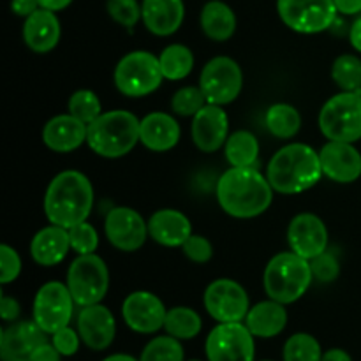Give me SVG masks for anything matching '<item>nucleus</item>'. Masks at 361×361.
I'll return each mask as SVG.
<instances>
[{
  "label": "nucleus",
  "mask_w": 361,
  "mask_h": 361,
  "mask_svg": "<svg viewBox=\"0 0 361 361\" xmlns=\"http://www.w3.org/2000/svg\"><path fill=\"white\" fill-rule=\"evenodd\" d=\"M140 361H183V348L171 335L155 337L145 345Z\"/></svg>",
  "instance_id": "nucleus-35"
},
{
  "label": "nucleus",
  "mask_w": 361,
  "mask_h": 361,
  "mask_svg": "<svg viewBox=\"0 0 361 361\" xmlns=\"http://www.w3.org/2000/svg\"><path fill=\"white\" fill-rule=\"evenodd\" d=\"M94 207V189L83 173L62 171L49 182L44 196V214L51 224L71 229L81 224Z\"/></svg>",
  "instance_id": "nucleus-2"
},
{
  "label": "nucleus",
  "mask_w": 361,
  "mask_h": 361,
  "mask_svg": "<svg viewBox=\"0 0 361 361\" xmlns=\"http://www.w3.org/2000/svg\"><path fill=\"white\" fill-rule=\"evenodd\" d=\"M264 122H267L270 134H274L275 137L291 140L293 136L298 134L300 127H302V116H300L298 109L295 106L279 102V104L268 108Z\"/></svg>",
  "instance_id": "nucleus-30"
},
{
  "label": "nucleus",
  "mask_w": 361,
  "mask_h": 361,
  "mask_svg": "<svg viewBox=\"0 0 361 361\" xmlns=\"http://www.w3.org/2000/svg\"><path fill=\"white\" fill-rule=\"evenodd\" d=\"M217 200L231 217L252 219L270 208L274 187L254 166L229 168L217 182Z\"/></svg>",
  "instance_id": "nucleus-1"
},
{
  "label": "nucleus",
  "mask_w": 361,
  "mask_h": 361,
  "mask_svg": "<svg viewBox=\"0 0 361 361\" xmlns=\"http://www.w3.org/2000/svg\"><path fill=\"white\" fill-rule=\"evenodd\" d=\"M141 120L126 109L101 113L88 123L87 143L97 155L118 159L129 154L140 141Z\"/></svg>",
  "instance_id": "nucleus-4"
},
{
  "label": "nucleus",
  "mask_w": 361,
  "mask_h": 361,
  "mask_svg": "<svg viewBox=\"0 0 361 361\" xmlns=\"http://www.w3.org/2000/svg\"><path fill=\"white\" fill-rule=\"evenodd\" d=\"M21 274V257L13 247L0 245V284L6 286L14 282Z\"/></svg>",
  "instance_id": "nucleus-41"
},
{
  "label": "nucleus",
  "mask_w": 361,
  "mask_h": 361,
  "mask_svg": "<svg viewBox=\"0 0 361 361\" xmlns=\"http://www.w3.org/2000/svg\"><path fill=\"white\" fill-rule=\"evenodd\" d=\"M288 242L293 252L305 259H314L328 247V229L314 214H300L288 228Z\"/></svg>",
  "instance_id": "nucleus-17"
},
{
  "label": "nucleus",
  "mask_w": 361,
  "mask_h": 361,
  "mask_svg": "<svg viewBox=\"0 0 361 361\" xmlns=\"http://www.w3.org/2000/svg\"><path fill=\"white\" fill-rule=\"evenodd\" d=\"M0 316L4 321H16L20 316V303L11 296H2L0 300Z\"/></svg>",
  "instance_id": "nucleus-45"
},
{
  "label": "nucleus",
  "mask_w": 361,
  "mask_h": 361,
  "mask_svg": "<svg viewBox=\"0 0 361 361\" xmlns=\"http://www.w3.org/2000/svg\"><path fill=\"white\" fill-rule=\"evenodd\" d=\"M71 250L69 229L49 224L35 233L30 243V254L41 267H55L66 259Z\"/></svg>",
  "instance_id": "nucleus-25"
},
{
  "label": "nucleus",
  "mask_w": 361,
  "mask_h": 361,
  "mask_svg": "<svg viewBox=\"0 0 361 361\" xmlns=\"http://www.w3.org/2000/svg\"><path fill=\"white\" fill-rule=\"evenodd\" d=\"M80 334H76L73 328L66 326L56 331V334H53L51 344L55 345L56 351L62 356H73L80 349Z\"/></svg>",
  "instance_id": "nucleus-43"
},
{
  "label": "nucleus",
  "mask_w": 361,
  "mask_h": 361,
  "mask_svg": "<svg viewBox=\"0 0 361 361\" xmlns=\"http://www.w3.org/2000/svg\"><path fill=\"white\" fill-rule=\"evenodd\" d=\"M78 334L94 351H104L115 341L116 323L111 310L101 303L81 307L78 316Z\"/></svg>",
  "instance_id": "nucleus-19"
},
{
  "label": "nucleus",
  "mask_w": 361,
  "mask_h": 361,
  "mask_svg": "<svg viewBox=\"0 0 361 361\" xmlns=\"http://www.w3.org/2000/svg\"><path fill=\"white\" fill-rule=\"evenodd\" d=\"M319 129L328 141L361 140V92H341L328 99L319 113Z\"/></svg>",
  "instance_id": "nucleus-6"
},
{
  "label": "nucleus",
  "mask_w": 361,
  "mask_h": 361,
  "mask_svg": "<svg viewBox=\"0 0 361 361\" xmlns=\"http://www.w3.org/2000/svg\"><path fill=\"white\" fill-rule=\"evenodd\" d=\"M349 41H351L353 48L361 53V18H358V20L353 23L351 32H349Z\"/></svg>",
  "instance_id": "nucleus-48"
},
{
  "label": "nucleus",
  "mask_w": 361,
  "mask_h": 361,
  "mask_svg": "<svg viewBox=\"0 0 361 361\" xmlns=\"http://www.w3.org/2000/svg\"><path fill=\"white\" fill-rule=\"evenodd\" d=\"M242 87V69L229 56H215L201 71L200 88L210 104H229L238 97Z\"/></svg>",
  "instance_id": "nucleus-10"
},
{
  "label": "nucleus",
  "mask_w": 361,
  "mask_h": 361,
  "mask_svg": "<svg viewBox=\"0 0 361 361\" xmlns=\"http://www.w3.org/2000/svg\"><path fill=\"white\" fill-rule=\"evenodd\" d=\"M323 175L331 182L353 183L361 176V154L353 143L328 141L319 152Z\"/></svg>",
  "instance_id": "nucleus-18"
},
{
  "label": "nucleus",
  "mask_w": 361,
  "mask_h": 361,
  "mask_svg": "<svg viewBox=\"0 0 361 361\" xmlns=\"http://www.w3.org/2000/svg\"><path fill=\"white\" fill-rule=\"evenodd\" d=\"M106 9L122 27L133 28L141 20V4L137 0H108Z\"/></svg>",
  "instance_id": "nucleus-38"
},
{
  "label": "nucleus",
  "mask_w": 361,
  "mask_h": 361,
  "mask_svg": "<svg viewBox=\"0 0 361 361\" xmlns=\"http://www.w3.org/2000/svg\"><path fill=\"white\" fill-rule=\"evenodd\" d=\"M321 345L312 335L296 334L284 345V361H321Z\"/></svg>",
  "instance_id": "nucleus-34"
},
{
  "label": "nucleus",
  "mask_w": 361,
  "mask_h": 361,
  "mask_svg": "<svg viewBox=\"0 0 361 361\" xmlns=\"http://www.w3.org/2000/svg\"><path fill=\"white\" fill-rule=\"evenodd\" d=\"M192 141L201 152L212 154L222 148L228 141L229 133V118L228 113L222 109V106L210 104L208 102L203 109L194 115L192 127Z\"/></svg>",
  "instance_id": "nucleus-16"
},
{
  "label": "nucleus",
  "mask_w": 361,
  "mask_h": 361,
  "mask_svg": "<svg viewBox=\"0 0 361 361\" xmlns=\"http://www.w3.org/2000/svg\"><path fill=\"white\" fill-rule=\"evenodd\" d=\"M115 85L127 97H145L161 87L162 74L159 56L150 51H130L115 67Z\"/></svg>",
  "instance_id": "nucleus-7"
},
{
  "label": "nucleus",
  "mask_w": 361,
  "mask_h": 361,
  "mask_svg": "<svg viewBox=\"0 0 361 361\" xmlns=\"http://www.w3.org/2000/svg\"><path fill=\"white\" fill-rule=\"evenodd\" d=\"M140 141L152 152H168L180 141V126L171 115L150 113L141 120Z\"/></svg>",
  "instance_id": "nucleus-26"
},
{
  "label": "nucleus",
  "mask_w": 361,
  "mask_h": 361,
  "mask_svg": "<svg viewBox=\"0 0 361 361\" xmlns=\"http://www.w3.org/2000/svg\"><path fill=\"white\" fill-rule=\"evenodd\" d=\"M204 309L219 323H242L249 314V296L238 282L217 279L204 291Z\"/></svg>",
  "instance_id": "nucleus-13"
},
{
  "label": "nucleus",
  "mask_w": 361,
  "mask_h": 361,
  "mask_svg": "<svg viewBox=\"0 0 361 361\" xmlns=\"http://www.w3.org/2000/svg\"><path fill=\"white\" fill-rule=\"evenodd\" d=\"M286 324H288V312L284 303H279L271 298L254 305L245 317V326L249 328L250 334L261 338L277 337L279 334H282Z\"/></svg>",
  "instance_id": "nucleus-27"
},
{
  "label": "nucleus",
  "mask_w": 361,
  "mask_h": 361,
  "mask_svg": "<svg viewBox=\"0 0 361 361\" xmlns=\"http://www.w3.org/2000/svg\"><path fill=\"white\" fill-rule=\"evenodd\" d=\"M281 20L300 34H319L337 20L334 0H277Z\"/></svg>",
  "instance_id": "nucleus-9"
},
{
  "label": "nucleus",
  "mask_w": 361,
  "mask_h": 361,
  "mask_svg": "<svg viewBox=\"0 0 361 361\" xmlns=\"http://www.w3.org/2000/svg\"><path fill=\"white\" fill-rule=\"evenodd\" d=\"M102 361H137V360L129 355H113V356H108V358Z\"/></svg>",
  "instance_id": "nucleus-51"
},
{
  "label": "nucleus",
  "mask_w": 361,
  "mask_h": 361,
  "mask_svg": "<svg viewBox=\"0 0 361 361\" xmlns=\"http://www.w3.org/2000/svg\"><path fill=\"white\" fill-rule=\"evenodd\" d=\"M67 108L73 116H76L78 120H81L83 123H92L99 115L102 113V106L99 97L95 95V92L87 90V88H81L76 90L71 95L69 102H67Z\"/></svg>",
  "instance_id": "nucleus-36"
},
{
  "label": "nucleus",
  "mask_w": 361,
  "mask_h": 361,
  "mask_svg": "<svg viewBox=\"0 0 361 361\" xmlns=\"http://www.w3.org/2000/svg\"><path fill=\"white\" fill-rule=\"evenodd\" d=\"M166 314L168 310L164 303L154 293L134 291L123 300V321L130 330L137 334H155L164 328Z\"/></svg>",
  "instance_id": "nucleus-15"
},
{
  "label": "nucleus",
  "mask_w": 361,
  "mask_h": 361,
  "mask_svg": "<svg viewBox=\"0 0 361 361\" xmlns=\"http://www.w3.org/2000/svg\"><path fill=\"white\" fill-rule=\"evenodd\" d=\"M39 0H11V11L21 18H28L39 9Z\"/></svg>",
  "instance_id": "nucleus-46"
},
{
  "label": "nucleus",
  "mask_w": 361,
  "mask_h": 361,
  "mask_svg": "<svg viewBox=\"0 0 361 361\" xmlns=\"http://www.w3.org/2000/svg\"><path fill=\"white\" fill-rule=\"evenodd\" d=\"M46 331L37 323L23 321L6 328L0 341V356L2 361L27 360L41 344H46Z\"/></svg>",
  "instance_id": "nucleus-20"
},
{
  "label": "nucleus",
  "mask_w": 361,
  "mask_h": 361,
  "mask_svg": "<svg viewBox=\"0 0 361 361\" xmlns=\"http://www.w3.org/2000/svg\"><path fill=\"white\" fill-rule=\"evenodd\" d=\"M208 361H254V335L242 323H219L207 338Z\"/></svg>",
  "instance_id": "nucleus-12"
},
{
  "label": "nucleus",
  "mask_w": 361,
  "mask_h": 361,
  "mask_svg": "<svg viewBox=\"0 0 361 361\" xmlns=\"http://www.w3.org/2000/svg\"><path fill=\"white\" fill-rule=\"evenodd\" d=\"M224 154L231 168L254 166V162L257 161V155H259L257 137L249 130H236L226 141Z\"/></svg>",
  "instance_id": "nucleus-29"
},
{
  "label": "nucleus",
  "mask_w": 361,
  "mask_h": 361,
  "mask_svg": "<svg viewBox=\"0 0 361 361\" xmlns=\"http://www.w3.org/2000/svg\"><path fill=\"white\" fill-rule=\"evenodd\" d=\"M331 78L342 92H361V60L356 55H341L331 67Z\"/></svg>",
  "instance_id": "nucleus-33"
},
{
  "label": "nucleus",
  "mask_w": 361,
  "mask_h": 361,
  "mask_svg": "<svg viewBox=\"0 0 361 361\" xmlns=\"http://www.w3.org/2000/svg\"><path fill=\"white\" fill-rule=\"evenodd\" d=\"M201 326L203 323H201L200 314L189 307H175L166 314L164 330L178 341L194 338L201 331Z\"/></svg>",
  "instance_id": "nucleus-32"
},
{
  "label": "nucleus",
  "mask_w": 361,
  "mask_h": 361,
  "mask_svg": "<svg viewBox=\"0 0 361 361\" xmlns=\"http://www.w3.org/2000/svg\"><path fill=\"white\" fill-rule=\"evenodd\" d=\"M334 2L338 13L345 14V16L361 13V0H334Z\"/></svg>",
  "instance_id": "nucleus-47"
},
{
  "label": "nucleus",
  "mask_w": 361,
  "mask_h": 361,
  "mask_svg": "<svg viewBox=\"0 0 361 361\" xmlns=\"http://www.w3.org/2000/svg\"><path fill=\"white\" fill-rule=\"evenodd\" d=\"M69 238H71V249L78 254H94L99 247V235L92 224L87 221L81 224L74 226L69 229Z\"/></svg>",
  "instance_id": "nucleus-39"
},
{
  "label": "nucleus",
  "mask_w": 361,
  "mask_h": 361,
  "mask_svg": "<svg viewBox=\"0 0 361 361\" xmlns=\"http://www.w3.org/2000/svg\"><path fill=\"white\" fill-rule=\"evenodd\" d=\"M159 62H161V69L166 80L178 81L189 76L192 71L194 55L187 46L169 44L159 55Z\"/></svg>",
  "instance_id": "nucleus-31"
},
{
  "label": "nucleus",
  "mask_w": 361,
  "mask_h": 361,
  "mask_svg": "<svg viewBox=\"0 0 361 361\" xmlns=\"http://www.w3.org/2000/svg\"><path fill=\"white\" fill-rule=\"evenodd\" d=\"M67 288L80 307L101 303L109 288V271L97 254H83L67 270Z\"/></svg>",
  "instance_id": "nucleus-8"
},
{
  "label": "nucleus",
  "mask_w": 361,
  "mask_h": 361,
  "mask_svg": "<svg viewBox=\"0 0 361 361\" xmlns=\"http://www.w3.org/2000/svg\"><path fill=\"white\" fill-rule=\"evenodd\" d=\"M18 361H27V360H18Z\"/></svg>",
  "instance_id": "nucleus-52"
},
{
  "label": "nucleus",
  "mask_w": 361,
  "mask_h": 361,
  "mask_svg": "<svg viewBox=\"0 0 361 361\" xmlns=\"http://www.w3.org/2000/svg\"><path fill=\"white\" fill-rule=\"evenodd\" d=\"M201 28L212 41L224 42L235 34L236 16L226 2L210 0L201 11Z\"/></svg>",
  "instance_id": "nucleus-28"
},
{
  "label": "nucleus",
  "mask_w": 361,
  "mask_h": 361,
  "mask_svg": "<svg viewBox=\"0 0 361 361\" xmlns=\"http://www.w3.org/2000/svg\"><path fill=\"white\" fill-rule=\"evenodd\" d=\"M182 250L192 263L197 264L208 263L214 256V247H212L210 240L201 235H190L189 240L182 245Z\"/></svg>",
  "instance_id": "nucleus-42"
},
{
  "label": "nucleus",
  "mask_w": 361,
  "mask_h": 361,
  "mask_svg": "<svg viewBox=\"0 0 361 361\" xmlns=\"http://www.w3.org/2000/svg\"><path fill=\"white\" fill-rule=\"evenodd\" d=\"M60 21L49 9L39 7L34 14L25 18L23 41L32 51L48 53L60 41Z\"/></svg>",
  "instance_id": "nucleus-24"
},
{
  "label": "nucleus",
  "mask_w": 361,
  "mask_h": 361,
  "mask_svg": "<svg viewBox=\"0 0 361 361\" xmlns=\"http://www.w3.org/2000/svg\"><path fill=\"white\" fill-rule=\"evenodd\" d=\"M71 2H73V0H39V6H41L42 9H49L53 11V13H56V11H62L66 9L67 6H71Z\"/></svg>",
  "instance_id": "nucleus-49"
},
{
  "label": "nucleus",
  "mask_w": 361,
  "mask_h": 361,
  "mask_svg": "<svg viewBox=\"0 0 361 361\" xmlns=\"http://www.w3.org/2000/svg\"><path fill=\"white\" fill-rule=\"evenodd\" d=\"M321 361H353V360L351 356H349L345 351H342V349H330V351L324 353L323 360Z\"/></svg>",
  "instance_id": "nucleus-50"
},
{
  "label": "nucleus",
  "mask_w": 361,
  "mask_h": 361,
  "mask_svg": "<svg viewBox=\"0 0 361 361\" xmlns=\"http://www.w3.org/2000/svg\"><path fill=\"white\" fill-rule=\"evenodd\" d=\"M74 298L67 284L62 282H46L39 288L34 298V321L48 335L56 334L69 326L73 317Z\"/></svg>",
  "instance_id": "nucleus-11"
},
{
  "label": "nucleus",
  "mask_w": 361,
  "mask_h": 361,
  "mask_svg": "<svg viewBox=\"0 0 361 361\" xmlns=\"http://www.w3.org/2000/svg\"><path fill=\"white\" fill-rule=\"evenodd\" d=\"M312 279L310 261L291 250L277 254L268 261L263 286L271 300L288 305L305 295Z\"/></svg>",
  "instance_id": "nucleus-5"
},
{
  "label": "nucleus",
  "mask_w": 361,
  "mask_h": 361,
  "mask_svg": "<svg viewBox=\"0 0 361 361\" xmlns=\"http://www.w3.org/2000/svg\"><path fill=\"white\" fill-rule=\"evenodd\" d=\"M207 104V97L200 87L180 88L171 99V109L180 116H194Z\"/></svg>",
  "instance_id": "nucleus-37"
},
{
  "label": "nucleus",
  "mask_w": 361,
  "mask_h": 361,
  "mask_svg": "<svg viewBox=\"0 0 361 361\" xmlns=\"http://www.w3.org/2000/svg\"><path fill=\"white\" fill-rule=\"evenodd\" d=\"M192 361H197V360H192Z\"/></svg>",
  "instance_id": "nucleus-53"
},
{
  "label": "nucleus",
  "mask_w": 361,
  "mask_h": 361,
  "mask_svg": "<svg viewBox=\"0 0 361 361\" xmlns=\"http://www.w3.org/2000/svg\"><path fill=\"white\" fill-rule=\"evenodd\" d=\"M28 361H60V353L56 351V348L53 344H41L37 349H34Z\"/></svg>",
  "instance_id": "nucleus-44"
},
{
  "label": "nucleus",
  "mask_w": 361,
  "mask_h": 361,
  "mask_svg": "<svg viewBox=\"0 0 361 361\" xmlns=\"http://www.w3.org/2000/svg\"><path fill=\"white\" fill-rule=\"evenodd\" d=\"M88 126L73 116L67 115L53 116L42 129V141L46 147L59 154L74 152L87 141Z\"/></svg>",
  "instance_id": "nucleus-21"
},
{
  "label": "nucleus",
  "mask_w": 361,
  "mask_h": 361,
  "mask_svg": "<svg viewBox=\"0 0 361 361\" xmlns=\"http://www.w3.org/2000/svg\"><path fill=\"white\" fill-rule=\"evenodd\" d=\"M185 18L183 0H143L141 20L154 35H171L182 27Z\"/></svg>",
  "instance_id": "nucleus-22"
},
{
  "label": "nucleus",
  "mask_w": 361,
  "mask_h": 361,
  "mask_svg": "<svg viewBox=\"0 0 361 361\" xmlns=\"http://www.w3.org/2000/svg\"><path fill=\"white\" fill-rule=\"evenodd\" d=\"M268 182L281 194H300L323 176L319 152L305 143H291L275 152L268 164Z\"/></svg>",
  "instance_id": "nucleus-3"
},
{
  "label": "nucleus",
  "mask_w": 361,
  "mask_h": 361,
  "mask_svg": "<svg viewBox=\"0 0 361 361\" xmlns=\"http://www.w3.org/2000/svg\"><path fill=\"white\" fill-rule=\"evenodd\" d=\"M192 235V226L182 212L164 208L148 221V236L164 247H182Z\"/></svg>",
  "instance_id": "nucleus-23"
},
{
  "label": "nucleus",
  "mask_w": 361,
  "mask_h": 361,
  "mask_svg": "<svg viewBox=\"0 0 361 361\" xmlns=\"http://www.w3.org/2000/svg\"><path fill=\"white\" fill-rule=\"evenodd\" d=\"M104 233L109 243L122 252L141 249L148 236V222L134 208L116 207L109 210L104 221Z\"/></svg>",
  "instance_id": "nucleus-14"
},
{
  "label": "nucleus",
  "mask_w": 361,
  "mask_h": 361,
  "mask_svg": "<svg viewBox=\"0 0 361 361\" xmlns=\"http://www.w3.org/2000/svg\"><path fill=\"white\" fill-rule=\"evenodd\" d=\"M310 270H312L314 279L324 284V282H334L338 277V274H341V264H338V259L334 254L324 250L323 254L310 259Z\"/></svg>",
  "instance_id": "nucleus-40"
}]
</instances>
